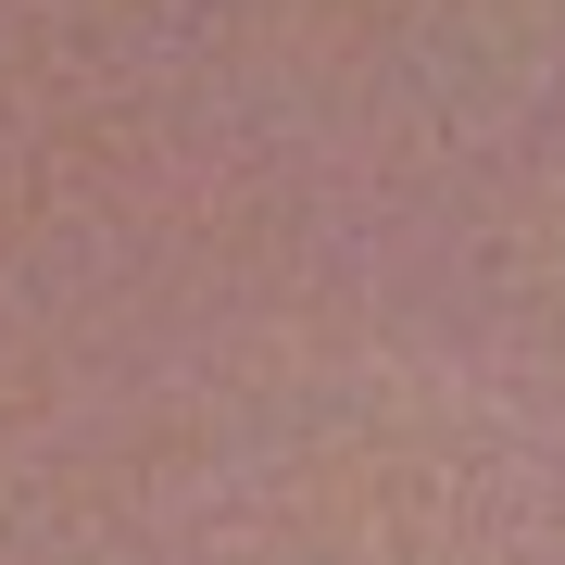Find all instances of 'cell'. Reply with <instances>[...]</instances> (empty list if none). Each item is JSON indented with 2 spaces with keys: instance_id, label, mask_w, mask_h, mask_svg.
<instances>
[{
  "instance_id": "cell-1",
  "label": "cell",
  "mask_w": 565,
  "mask_h": 565,
  "mask_svg": "<svg viewBox=\"0 0 565 565\" xmlns=\"http://www.w3.org/2000/svg\"><path fill=\"white\" fill-rule=\"evenodd\" d=\"M553 327H565V239H553Z\"/></svg>"
}]
</instances>
